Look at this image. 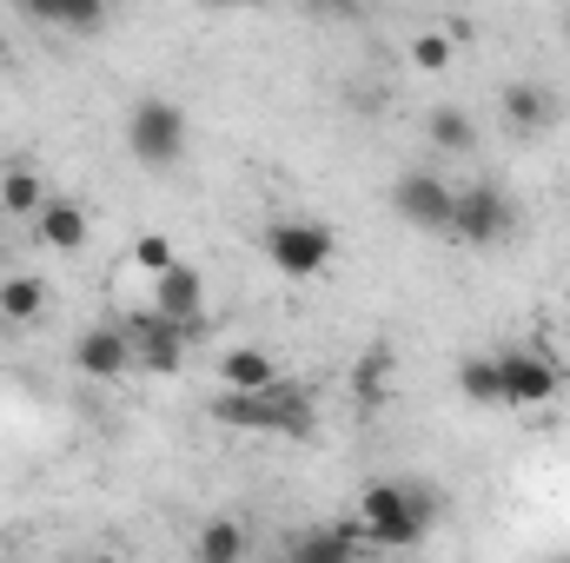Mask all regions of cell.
Instances as JSON below:
<instances>
[{
  "label": "cell",
  "mask_w": 570,
  "mask_h": 563,
  "mask_svg": "<svg viewBox=\"0 0 570 563\" xmlns=\"http://www.w3.org/2000/svg\"><path fill=\"white\" fill-rule=\"evenodd\" d=\"M438 524V497L425 484H405V477H379L365 497H358V531L365 544L379 551H419Z\"/></svg>",
  "instance_id": "6da1fadb"
},
{
  "label": "cell",
  "mask_w": 570,
  "mask_h": 563,
  "mask_svg": "<svg viewBox=\"0 0 570 563\" xmlns=\"http://www.w3.org/2000/svg\"><path fill=\"white\" fill-rule=\"evenodd\" d=\"M206 412L219 424H233V431H266V437H312L318 431V398L305 385H292V378H279L273 392H253V398L219 392Z\"/></svg>",
  "instance_id": "7a4b0ae2"
},
{
  "label": "cell",
  "mask_w": 570,
  "mask_h": 563,
  "mask_svg": "<svg viewBox=\"0 0 570 563\" xmlns=\"http://www.w3.org/2000/svg\"><path fill=\"white\" fill-rule=\"evenodd\" d=\"M186 140H193L186 107H173V100H159V93L127 113V146H134V159H140L146 172H173V166L186 159Z\"/></svg>",
  "instance_id": "3957f363"
},
{
  "label": "cell",
  "mask_w": 570,
  "mask_h": 563,
  "mask_svg": "<svg viewBox=\"0 0 570 563\" xmlns=\"http://www.w3.org/2000/svg\"><path fill=\"white\" fill-rule=\"evenodd\" d=\"M266 259L279 266L285 279H318L332 259H338V233L325 219H273L266 226Z\"/></svg>",
  "instance_id": "277c9868"
},
{
  "label": "cell",
  "mask_w": 570,
  "mask_h": 563,
  "mask_svg": "<svg viewBox=\"0 0 570 563\" xmlns=\"http://www.w3.org/2000/svg\"><path fill=\"white\" fill-rule=\"evenodd\" d=\"M392 213L412 226V233H451V213H458V186L431 166H412L392 179Z\"/></svg>",
  "instance_id": "5b68a950"
},
{
  "label": "cell",
  "mask_w": 570,
  "mask_h": 563,
  "mask_svg": "<svg viewBox=\"0 0 570 563\" xmlns=\"http://www.w3.org/2000/svg\"><path fill=\"white\" fill-rule=\"evenodd\" d=\"M498 378H504V412H538L564 392V365L551 352H498Z\"/></svg>",
  "instance_id": "8992f818"
},
{
  "label": "cell",
  "mask_w": 570,
  "mask_h": 563,
  "mask_svg": "<svg viewBox=\"0 0 570 563\" xmlns=\"http://www.w3.org/2000/svg\"><path fill=\"white\" fill-rule=\"evenodd\" d=\"M73 372H80V378H94V385L127 378V372H134V338H127V325H120V318L87 325V332L73 338Z\"/></svg>",
  "instance_id": "52a82bcc"
},
{
  "label": "cell",
  "mask_w": 570,
  "mask_h": 563,
  "mask_svg": "<svg viewBox=\"0 0 570 563\" xmlns=\"http://www.w3.org/2000/svg\"><path fill=\"white\" fill-rule=\"evenodd\" d=\"M153 318H159V325H173V332H186V338L206 325V279H199V266H186V259H179L173 273H159V279H153Z\"/></svg>",
  "instance_id": "ba28073f"
},
{
  "label": "cell",
  "mask_w": 570,
  "mask_h": 563,
  "mask_svg": "<svg viewBox=\"0 0 570 563\" xmlns=\"http://www.w3.org/2000/svg\"><path fill=\"white\" fill-rule=\"evenodd\" d=\"M451 233L464 246H498L511 233V199L498 186H458V213H451Z\"/></svg>",
  "instance_id": "9c48e42d"
},
{
  "label": "cell",
  "mask_w": 570,
  "mask_h": 563,
  "mask_svg": "<svg viewBox=\"0 0 570 563\" xmlns=\"http://www.w3.org/2000/svg\"><path fill=\"white\" fill-rule=\"evenodd\" d=\"M120 325H127V338H134V372L173 378V372L186 365V332L159 325V318H153V305H146V312H127Z\"/></svg>",
  "instance_id": "30bf717a"
},
{
  "label": "cell",
  "mask_w": 570,
  "mask_h": 563,
  "mask_svg": "<svg viewBox=\"0 0 570 563\" xmlns=\"http://www.w3.org/2000/svg\"><path fill=\"white\" fill-rule=\"evenodd\" d=\"M358 551H365L358 517H338V524H305L285 544V563H358Z\"/></svg>",
  "instance_id": "8fae6325"
},
{
  "label": "cell",
  "mask_w": 570,
  "mask_h": 563,
  "mask_svg": "<svg viewBox=\"0 0 570 563\" xmlns=\"http://www.w3.org/2000/svg\"><path fill=\"white\" fill-rule=\"evenodd\" d=\"M279 378H285V365L266 352V345H233V352L219 358V385H226V392H239V398L273 392Z\"/></svg>",
  "instance_id": "7c38bea8"
},
{
  "label": "cell",
  "mask_w": 570,
  "mask_h": 563,
  "mask_svg": "<svg viewBox=\"0 0 570 563\" xmlns=\"http://www.w3.org/2000/svg\"><path fill=\"white\" fill-rule=\"evenodd\" d=\"M498 107H504V120H511L518 134H544V127H558V93H551L544 80H511V87L498 93Z\"/></svg>",
  "instance_id": "4fadbf2b"
},
{
  "label": "cell",
  "mask_w": 570,
  "mask_h": 563,
  "mask_svg": "<svg viewBox=\"0 0 570 563\" xmlns=\"http://www.w3.org/2000/svg\"><path fill=\"white\" fill-rule=\"evenodd\" d=\"M33 233H40V246H47V253H80V246H87V206L53 192V199L40 206Z\"/></svg>",
  "instance_id": "5bb4252c"
},
{
  "label": "cell",
  "mask_w": 570,
  "mask_h": 563,
  "mask_svg": "<svg viewBox=\"0 0 570 563\" xmlns=\"http://www.w3.org/2000/svg\"><path fill=\"white\" fill-rule=\"evenodd\" d=\"M27 13H33L40 27H53V33H100V27L114 20L100 0H33Z\"/></svg>",
  "instance_id": "9a60e30c"
},
{
  "label": "cell",
  "mask_w": 570,
  "mask_h": 563,
  "mask_svg": "<svg viewBox=\"0 0 570 563\" xmlns=\"http://www.w3.org/2000/svg\"><path fill=\"white\" fill-rule=\"evenodd\" d=\"M425 140L438 146V152H451V159H464V152H478V120L464 113V107H431L425 113Z\"/></svg>",
  "instance_id": "2e32d148"
},
{
  "label": "cell",
  "mask_w": 570,
  "mask_h": 563,
  "mask_svg": "<svg viewBox=\"0 0 570 563\" xmlns=\"http://www.w3.org/2000/svg\"><path fill=\"white\" fill-rule=\"evenodd\" d=\"M47 199H53V192L40 186V172H27V166H7V172H0V213H7V219H40Z\"/></svg>",
  "instance_id": "e0dca14e"
},
{
  "label": "cell",
  "mask_w": 570,
  "mask_h": 563,
  "mask_svg": "<svg viewBox=\"0 0 570 563\" xmlns=\"http://www.w3.org/2000/svg\"><path fill=\"white\" fill-rule=\"evenodd\" d=\"M47 312V279H33V273H7L0 279V318L7 325H33Z\"/></svg>",
  "instance_id": "ac0fdd59"
},
{
  "label": "cell",
  "mask_w": 570,
  "mask_h": 563,
  "mask_svg": "<svg viewBox=\"0 0 570 563\" xmlns=\"http://www.w3.org/2000/svg\"><path fill=\"white\" fill-rule=\"evenodd\" d=\"M246 551H253V537H246L239 517H206L199 524V563H246Z\"/></svg>",
  "instance_id": "d6986e66"
},
{
  "label": "cell",
  "mask_w": 570,
  "mask_h": 563,
  "mask_svg": "<svg viewBox=\"0 0 570 563\" xmlns=\"http://www.w3.org/2000/svg\"><path fill=\"white\" fill-rule=\"evenodd\" d=\"M458 392H464L471 405H504V378H498V358L471 352V358L458 365Z\"/></svg>",
  "instance_id": "ffe728a7"
},
{
  "label": "cell",
  "mask_w": 570,
  "mask_h": 563,
  "mask_svg": "<svg viewBox=\"0 0 570 563\" xmlns=\"http://www.w3.org/2000/svg\"><path fill=\"white\" fill-rule=\"evenodd\" d=\"M127 259H134V266H140V273H153V279H159V273H173V266H179V246H173V239H166V233H140V239H134V253H127Z\"/></svg>",
  "instance_id": "44dd1931"
},
{
  "label": "cell",
  "mask_w": 570,
  "mask_h": 563,
  "mask_svg": "<svg viewBox=\"0 0 570 563\" xmlns=\"http://www.w3.org/2000/svg\"><path fill=\"white\" fill-rule=\"evenodd\" d=\"M412 67L419 73H444L451 67V33H419L412 40Z\"/></svg>",
  "instance_id": "7402d4cb"
},
{
  "label": "cell",
  "mask_w": 570,
  "mask_h": 563,
  "mask_svg": "<svg viewBox=\"0 0 570 563\" xmlns=\"http://www.w3.org/2000/svg\"><path fill=\"white\" fill-rule=\"evenodd\" d=\"M80 563H127V557H114V551H94V557H80Z\"/></svg>",
  "instance_id": "603a6c76"
},
{
  "label": "cell",
  "mask_w": 570,
  "mask_h": 563,
  "mask_svg": "<svg viewBox=\"0 0 570 563\" xmlns=\"http://www.w3.org/2000/svg\"><path fill=\"white\" fill-rule=\"evenodd\" d=\"M558 27H564V40H570V7H564V20H558Z\"/></svg>",
  "instance_id": "cb8c5ba5"
},
{
  "label": "cell",
  "mask_w": 570,
  "mask_h": 563,
  "mask_svg": "<svg viewBox=\"0 0 570 563\" xmlns=\"http://www.w3.org/2000/svg\"><path fill=\"white\" fill-rule=\"evenodd\" d=\"M0 53H7V33H0Z\"/></svg>",
  "instance_id": "d4e9b609"
},
{
  "label": "cell",
  "mask_w": 570,
  "mask_h": 563,
  "mask_svg": "<svg viewBox=\"0 0 570 563\" xmlns=\"http://www.w3.org/2000/svg\"><path fill=\"white\" fill-rule=\"evenodd\" d=\"M558 563H570V551H564V557H558Z\"/></svg>",
  "instance_id": "484cf974"
}]
</instances>
